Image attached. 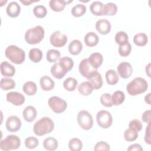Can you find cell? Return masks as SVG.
I'll return each instance as SVG.
<instances>
[{
	"label": "cell",
	"instance_id": "obj_43",
	"mask_svg": "<svg viewBox=\"0 0 151 151\" xmlns=\"http://www.w3.org/2000/svg\"><path fill=\"white\" fill-rule=\"evenodd\" d=\"M24 143L27 148L29 149H33L38 146L39 144V141L36 137L30 136L25 139Z\"/></svg>",
	"mask_w": 151,
	"mask_h": 151
},
{
	"label": "cell",
	"instance_id": "obj_27",
	"mask_svg": "<svg viewBox=\"0 0 151 151\" xmlns=\"http://www.w3.org/2000/svg\"><path fill=\"white\" fill-rule=\"evenodd\" d=\"M22 90L28 96H34L37 90V85L32 81H27L22 86Z\"/></svg>",
	"mask_w": 151,
	"mask_h": 151
},
{
	"label": "cell",
	"instance_id": "obj_25",
	"mask_svg": "<svg viewBox=\"0 0 151 151\" xmlns=\"http://www.w3.org/2000/svg\"><path fill=\"white\" fill-rule=\"evenodd\" d=\"M58 145V141L56 139L52 137H47L43 141V147L47 150H55L57 149Z\"/></svg>",
	"mask_w": 151,
	"mask_h": 151
},
{
	"label": "cell",
	"instance_id": "obj_16",
	"mask_svg": "<svg viewBox=\"0 0 151 151\" xmlns=\"http://www.w3.org/2000/svg\"><path fill=\"white\" fill-rule=\"evenodd\" d=\"M1 73L5 77H13L15 73V67L7 61H2L1 63Z\"/></svg>",
	"mask_w": 151,
	"mask_h": 151
},
{
	"label": "cell",
	"instance_id": "obj_32",
	"mask_svg": "<svg viewBox=\"0 0 151 151\" xmlns=\"http://www.w3.org/2000/svg\"><path fill=\"white\" fill-rule=\"evenodd\" d=\"M111 100L113 105L116 106L120 105L125 100L124 93L120 90L116 91L111 96Z\"/></svg>",
	"mask_w": 151,
	"mask_h": 151
},
{
	"label": "cell",
	"instance_id": "obj_15",
	"mask_svg": "<svg viewBox=\"0 0 151 151\" xmlns=\"http://www.w3.org/2000/svg\"><path fill=\"white\" fill-rule=\"evenodd\" d=\"M111 24L106 19H99L96 22V28L97 31L102 35H106L111 31Z\"/></svg>",
	"mask_w": 151,
	"mask_h": 151
},
{
	"label": "cell",
	"instance_id": "obj_17",
	"mask_svg": "<svg viewBox=\"0 0 151 151\" xmlns=\"http://www.w3.org/2000/svg\"><path fill=\"white\" fill-rule=\"evenodd\" d=\"M21 12V6L15 1H12L9 2L6 8V14L12 18H15L18 17Z\"/></svg>",
	"mask_w": 151,
	"mask_h": 151
},
{
	"label": "cell",
	"instance_id": "obj_20",
	"mask_svg": "<svg viewBox=\"0 0 151 151\" xmlns=\"http://www.w3.org/2000/svg\"><path fill=\"white\" fill-rule=\"evenodd\" d=\"M40 84L41 89L44 91H50L55 86L53 80L47 76H44L40 78Z\"/></svg>",
	"mask_w": 151,
	"mask_h": 151
},
{
	"label": "cell",
	"instance_id": "obj_5",
	"mask_svg": "<svg viewBox=\"0 0 151 151\" xmlns=\"http://www.w3.org/2000/svg\"><path fill=\"white\" fill-rule=\"evenodd\" d=\"M21 139L17 135H8L0 142V149L2 150L8 151L16 150L20 147Z\"/></svg>",
	"mask_w": 151,
	"mask_h": 151
},
{
	"label": "cell",
	"instance_id": "obj_42",
	"mask_svg": "<svg viewBox=\"0 0 151 151\" xmlns=\"http://www.w3.org/2000/svg\"><path fill=\"white\" fill-rule=\"evenodd\" d=\"M60 57V52L55 49L49 50L46 53V58L50 63L56 62Z\"/></svg>",
	"mask_w": 151,
	"mask_h": 151
},
{
	"label": "cell",
	"instance_id": "obj_41",
	"mask_svg": "<svg viewBox=\"0 0 151 151\" xmlns=\"http://www.w3.org/2000/svg\"><path fill=\"white\" fill-rule=\"evenodd\" d=\"M32 12L36 17L38 18H42L46 16L47 14V9L45 6L42 5H38L34 7Z\"/></svg>",
	"mask_w": 151,
	"mask_h": 151
},
{
	"label": "cell",
	"instance_id": "obj_46",
	"mask_svg": "<svg viewBox=\"0 0 151 151\" xmlns=\"http://www.w3.org/2000/svg\"><path fill=\"white\" fill-rule=\"evenodd\" d=\"M129 127L132 128L137 132L140 131L143 128L142 122L138 119H133L129 123Z\"/></svg>",
	"mask_w": 151,
	"mask_h": 151
},
{
	"label": "cell",
	"instance_id": "obj_36",
	"mask_svg": "<svg viewBox=\"0 0 151 151\" xmlns=\"http://www.w3.org/2000/svg\"><path fill=\"white\" fill-rule=\"evenodd\" d=\"M86 12V6L82 4H78L74 6L71 11V14L75 17L83 16Z\"/></svg>",
	"mask_w": 151,
	"mask_h": 151
},
{
	"label": "cell",
	"instance_id": "obj_9",
	"mask_svg": "<svg viewBox=\"0 0 151 151\" xmlns=\"http://www.w3.org/2000/svg\"><path fill=\"white\" fill-rule=\"evenodd\" d=\"M50 41L52 45L55 47H62L67 42V37L60 31L54 32L50 36Z\"/></svg>",
	"mask_w": 151,
	"mask_h": 151
},
{
	"label": "cell",
	"instance_id": "obj_2",
	"mask_svg": "<svg viewBox=\"0 0 151 151\" xmlns=\"http://www.w3.org/2000/svg\"><path fill=\"white\" fill-rule=\"evenodd\" d=\"M148 88L147 81L142 77H136L126 86V90L131 96H136L145 93Z\"/></svg>",
	"mask_w": 151,
	"mask_h": 151
},
{
	"label": "cell",
	"instance_id": "obj_14",
	"mask_svg": "<svg viewBox=\"0 0 151 151\" xmlns=\"http://www.w3.org/2000/svg\"><path fill=\"white\" fill-rule=\"evenodd\" d=\"M87 78L88 81L91 84L93 89L97 90L103 86V79L101 75L97 71L91 74Z\"/></svg>",
	"mask_w": 151,
	"mask_h": 151
},
{
	"label": "cell",
	"instance_id": "obj_12",
	"mask_svg": "<svg viewBox=\"0 0 151 151\" xmlns=\"http://www.w3.org/2000/svg\"><path fill=\"white\" fill-rule=\"evenodd\" d=\"M6 98L8 102H10L17 106L22 105L25 101L24 96L21 93L17 91H10L8 93Z\"/></svg>",
	"mask_w": 151,
	"mask_h": 151
},
{
	"label": "cell",
	"instance_id": "obj_40",
	"mask_svg": "<svg viewBox=\"0 0 151 151\" xmlns=\"http://www.w3.org/2000/svg\"><path fill=\"white\" fill-rule=\"evenodd\" d=\"M115 41L119 45H124L129 42V37L124 31H119L115 35Z\"/></svg>",
	"mask_w": 151,
	"mask_h": 151
},
{
	"label": "cell",
	"instance_id": "obj_47",
	"mask_svg": "<svg viewBox=\"0 0 151 151\" xmlns=\"http://www.w3.org/2000/svg\"><path fill=\"white\" fill-rule=\"evenodd\" d=\"M94 150H110V145L106 142L104 141H100L97 142L94 147Z\"/></svg>",
	"mask_w": 151,
	"mask_h": 151
},
{
	"label": "cell",
	"instance_id": "obj_10",
	"mask_svg": "<svg viewBox=\"0 0 151 151\" xmlns=\"http://www.w3.org/2000/svg\"><path fill=\"white\" fill-rule=\"evenodd\" d=\"M22 125L20 119L15 115L8 117L6 120L5 127L7 130L11 132H15L21 129Z\"/></svg>",
	"mask_w": 151,
	"mask_h": 151
},
{
	"label": "cell",
	"instance_id": "obj_19",
	"mask_svg": "<svg viewBox=\"0 0 151 151\" xmlns=\"http://www.w3.org/2000/svg\"><path fill=\"white\" fill-rule=\"evenodd\" d=\"M72 1H64V0H51L49 2V5L51 9L55 12H60L64 10L65 5Z\"/></svg>",
	"mask_w": 151,
	"mask_h": 151
},
{
	"label": "cell",
	"instance_id": "obj_13",
	"mask_svg": "<svg viewBox=\"0 0 151 151\" xmlns=\"http://www.w3.org/2000/svg\"><path fill=\"white\" fill-rule=\"evenodd\" d=\"M119 75L123 78H127L133 73V68L128 62H122L117 67Z\"/></svg>",
	"mask_w": 151,
	"mask_h": 151
},
{
	"label": "cell",
	"instance_id": "obj_50",
	"mask_svg": "<svg viewBox=\"0 0 151 151\" xmlns=\"http://www.w3.org/2000/svg\"><path fill=\"white\" fill-rule=\"evenodd\" d=\"M143 150V147L140 146V145L137 143H134L129 146L127 148V150H135V151H142Z\"/></svg>",
	"mask_w": 151,
	"mask_h": 151
},
{
	"label": "cell",
	"instance_id": "obj_52",
	"mask_svg": "<svg viewBox=\"0 0 151 151\" xmlns=\"http://www.w3.org/2000/svg\"><path fill=\"white\" fill-rule=\"evenodd\" d=\"M150 95L151 94L149 93H148L146 96H145V101L146 103H147L149 105L151 104V102H150Z\"/></svg>",
	"mask_w": 151,
	"mask_h": 151
},
{
	"label": "cell",
	"instance_id": "obj_51",
	"mask_svg": "<svg viewBox=\"0 0 151 151\" xmlns=\"http://www.w3.org/2000/svg\"><path fill=\"white\" fill-rule=\"evenodd\" d=\"M39 1H27V0H21L20 2L23 4L24 5H31L32 3L35 2H37Z\"/></svg>",
	"mask_w": 151,
	"mask_h": 151
},
{
	"label": "cell",
	"instance_id": "obj_45",
	"mask_svg": "<svg viewBox=\"0 0 151 151\" xmlns=\"http://www.w3.org/2000/svg\"><path fill=\"white\" fill-rule=\"evenodd\" d=\"M131 50L132 46L129 42L124 45H119V53L122 57H127L129 55L131 52Z\"/></svg>",
	"mask_w": 151,
	"mask_h": 151
},
{
	"label": "cell",
	"instance_id": "obj_4",
	"mask_svg": "<svg viewBox=\"0 0 151 151\" xmlns=\"http://www.w3.org/2000/svg\"><path fill=\"white\" fill-rule=\"evenodd\" d=\"M45 31L42 27L37 25L28 29L24 35L25 41L29 44H37L40 43L44 38Z\"/></svg>",
	"mask_w": 151,
	"mask_h": 151
},
{
	"label": "cell",
	"instance_id": "obj_11",
	"mask_svg": "<svg viewBox=\"0 0 151 151\" xmlns=\"http://www.w3.org/2000/svg\"><path fill=\"white\" fill-rule=\"evenodd\" d=\"M78 70L82 76L88 78L91 74L97 71V69L94 68L90 64L88 58H84L80 61L78 66Z\"/></svg>",
	"mask_w": 151,
	"mask_h": 151
},
{
	"label": "cell",
	"instance_id": "obj_3",
	"mask_svg": "<svg viewBox=\"0 0 151 151\" xmlns=\"http://www.w3.org/2000/svg\"><path fill=\"white\" fill-rule=\"evenodd\" d=\"M5 55L12 63L16 64H22L25 59V51L22 48L14 45H9L6 48Z\"/></svg>",
	"mask_w": 151,
	"mask_h": 151
},
{
	"label": "cell",
	"instance_id": "obj_7",
	"mask_svg": "<svg viewBox=\"0 0 151 151\" xmlns=\"http://www.w3.org/2000/svg\"><path fill=\"white\" fill-rule=\"evenodd\" d=\"M48 104L51 109L57 114L64 112L67 107L66 101L58 96L51 97L48 99Z\"/></svg>",
	"mask_w": 151,
	"mask_h": 151
},
{
	"label": "cell",
	"instance_id": "obj_35",
	"mask_svg": "<svg viewBox=\"0 0 151 151\" xmlns=\"http://www.w3.org/2000/svg\"><path fill=\"white\" fill-rule=\"evenodd\" d=\"M77 80L73 77H68L63 82L64 88L68 91H74L77 87Z\"/></svg>",
	"mask_w": 151,
	"mask_h": 151
},
{
	"label": "cell",
	"instance_id": "obj_37",
	"mask_svg": "<svg viewBox=\"0 0 151 151\" xmlns=\"http://www.w3.org/2000/svg\"><path fill=\"white\" fill-rule=\"evenodd\" d=\"M0 87L4 90H9L15 87V82L12 78H2L0 82Z\"/></svg>",
	"mask_w": 151,
	"mask_h": 151
},
{
	"label": "cell",
	"instance_id": "obj_24",
	"mask_svg": "<svg viewBox=\"0 0 151 151\" xmlns=\"http://www.w3.org/2000/svg\"><path fill=\"white\" fill-rule=\"evenodd\" d=\"M83 49V44L78 40H73L68 45V51L72 55L79 54Z\"/></svg>",
	"mask_w": 151,
	"mask_h": 151
},
{
	"label": "cell",
	"instance_id": "obj_1",
	"mask_svg": "<svg viewBox=\"0 0 151 151\" xmlns=\"http://www.w3.org/2000/svg\"><path fill=\"white\" fill-rule=\"evenodd\" d=\"M54 129V123L49 117H43L37 120L34 125V133L38 136L51 133Z\"/></svg>",
	"mask_w": 151,
	"mask_h": 151
},
{
	"label": "cell",
	"instance_id": "obj_33",
	"mask_svg": "<svg viewBox=\"0 0 151 151\" xmlns=\"http://www.w3.org/2000/svg\"><path fill=\"white\" fill-rule=\"evenodd\" d=\"M58 63L67 72L70 71L74 65V61L73 59L68 57H64L59 58Z\"/></svg>",
	"mask_w": 151,
	"mask_h": 151
},
{
	"label": "cell",
	"instance_id": "obj_28",
	"mask_svg": "<svg viewBox=\"0 0 151 151\" xmlns=\"http://www.w3.org/2000/svg\"><path fill=\"white\" fill-rule=\"evenodd\" d=\"M93 90V88L88 81L82 82L78 86V91L83 96H89Z\"/></svg>",
	"mask_w": 151,
	"mask_h": 151
},
{
	"label": "cell",
	"instance_id": "obj_26",
	"mask_svg": "<svg viewBox=\"0 0 151 151\" xmlns=\"http://www.w3.org/2000/svg\"><path fill=\"white\" fill-rule=\"evenodd\" d=\"M117 11V5L113 2H109L103 5L102 14L103 15H114Z\"/></svg>",
	"mask_w": 151,
	"mask_h": 151
},
{
	"label": "cell",
	"instance_id": "obj_29",
	"mask_svg": "<svg viewBox=\"0 0 151 151\" xmlns=\"http://www.w3.org/2000/svg\"><path fill=\"white\" fill-rule=\"evenodd\" d=\"M119 76L114 70H109L106 73V80L109 85H115L119 81Z\"/></svg>",
	"mask_w": 151,
	"mask_h": 151
},
{
	"label": "cell",
	"instance_id": "obj_34",
	"mask_svg": "<svg viewBox=\"0 0 151 151\" xmlns=\"http://www.w3.org/2000/svg\"><path fill=\"white\" fill-rule=\"evenodd\" d=\"M103 4L100 1H94L90 5V9L91 12L96 16L103 15L102 9H103Z\"/></svg>",
	"mask_w": 151,
	"mask_h": 151
},
{
	"label": "cell",
	"instance_id": "obj_38",
	"mask_svg": "<svg viewBox=\"0 0 151 151\" xmlns=\"http://www.w3.org/2000/svg\"><path fill=\"white\" fill-rule=\"evenodd\" d=\"M68 147L71 151H80L83 148L82 142L78 138H72L69 141Z\"/></svg>",
	"mask_w": 151,
	"mask_h": 151
},
{
	"label": "cell",
	"instance_id": "obj_18",
	"mask_svg": "<svg viewBox=\"0 0 151 151\" xmlns=\"http://www.w3.org/2000/svg\"><path fill=\"white\" fill-rule=\"evenodd\" d=\"M37 112L32 106H27L23 110L22 116L24 120L28 122H31L34 120L37 117Z\"/></svg>",
	"mask_w": 151,
	"mask_h": 151
},
{
	"label": "cell",
	"instance_id": "obj_53",
	"mask_svg": "<svg viewBox=\"0 0 151 151\" xmlns=\"http://www.w3.org/2000/svg\"><path fill=\"white\" fill-rule=\"evenodd\" d=\"M150 63H149L145 68L146 70V73L147 74V76L150 77Z\"/></svg>",
	"mask_w": 151,
	"mask_h": 151
},
{
	"label": "cell",
	"instance_id": "obj_8",
	"mask_svg": "<svg viewBox=\"0 0 151 151\" xmlns=\"http://www.w3.org/2000/svg\"><path fill=\"white\" fill-rule=\"evenodd\" d=\"M96 120L98 125L103 129H107L112 124L113 118L110 112L101 110L97 113Z\"/></svg>",
	"mask_w": 151,
	"mask_h": 151
},
{
	"label": "cell",
	"instance_id": "obj_6",
	"mask_svg": "<svg viewBox=\"0 0 151 151\" xmlns=\"http://www.w3.org/2000/svg\"><path fill=\"white\" fill-rule=\"evenodd\" d=\"M77 122L83 129L88 130L93 125V117L87 110H81L77 114Z\"/></svg>",
	"mask_w": 151,
	"mask_h": 151
},
{
	"label": "cell",
	"instance_id": "obj_31",
	"mask_svg": "<svg viewBox=\"0 0 151 151\" xmlns=\"http://www.w3.org/2000/svg\"><path fill=\"white\" fill-rule=\"evenodd\" d=\"M134 43L139 47H143L147 44L148 42V38L146 34L143 32H139L134 35L133 37Z\"/></svg>",
	"mask_w": 151,
	"mask_h": 151
},
{
	"label": "cell",
	"instance_id": "obj_21",
	"mask_svg": "<svg viewBox=\"0 0 151 151\" xmlns=\"http://www.w3.org/2000/svg\"><path fill=\"white\" fill-rule=\"evenodd\" d=\"M90 64L96 69L99 68L103 63V57L101 54L99 52L92 53L88 58Z\"/></svg>",
	"mask_w": 151,
	"mask_h": 151
},
{
	"label": "cell",
	"instance_id": "obj_48",
	"mask_svg": "<svg viewBox=\"0 0 151 151\" xmlns=\"http://www.w3.org/2000/svg\"><path fill=\"white\" fill-rule=\"evenodd\" d=\"M145 141L148 145H150L151 139H150V123H149L146 130H145V134L144 137Z\"/></svg>",
	"mask_w": 151,
	"mask_h": 151
},
{
	"label": "cell",
	"instance_id": "obj_39",
	"mask_svg": "<svg viewBox=\"0 0 151 151\" xmlns=\"http://www.w3.org/2000/svg\"><path fill=\"white\" fill-rule=\"evenodd\" d=\"M138 137V132L132 129L129 128L124 132V139L127 142H133L136 140Z\"/></svg>",
	"mask_w": 151,
	"mask_h": 151
},
{
	"label": "cell",
	"instance_id": "obj_44",
	"mask_svg": "<svg viewBox=\"0 0 151 151\" xmlns=\"http://www.w3.org/2000/svg\"><path fill=\"white\" fill-rule=\"evenodd\" d=\"M100 101L101 104L107 107H110L113 104L111 100V96L109 93H104L103 94L100 98Z\"/></svg>",
	"mask_w": 151,
	"mask_h": 151
},
{
	"label": "cell",
	"instance_id": "obj_23",
	"mask_svg": "<svg viewBox=\"0 0 151 151\" xmlns=\"http://www.w3.org/2000/svg\"><path fill=\"white\" fill-rule=\"evenodd\" d=\"M84 41L87 46L92 47L96 45L99 43V38L95 32H89L84 36Z\"/></svg>",
	"mask_w": 151,
	"mask_h": 151
},
{
	"label": "cell",
	"instance_id": "obj_30",
	"mask_svg": "<svg viewBox=\"0 0 151 151\" xmlns=\"http://www.w3.org/2000/svg\"><path fill=\"white\" fill-rule=\"evenodd\" d=\"M42 51L37 48H31L29 51V58L34 63L40 62L42 58Z\"/></svg>",
	"mask_w": 151,
	"mask_h": 151
},
{
	"label": "cell",
	"instance_id": "obj_22",
	"mask_svg": "<svg viewBox=\"0 0 151 151\" xmlns=\"http://www.w3.org/2000/svg\"><path fill=\"white\" fill-rule=\"evenodd\" d=\"M51 74L57 79H61L63 78L67 73V71L65 70L58 63H54L51 67Z\"/></svg>",
	"mask_w": 151,
	"mask_h": 151
},
{
	"label": "cell",
	"instance_id": "obj_49",
	"mask_svg": "<svg viewBox=\"0 0 151 151\" xmlns=\"http://www.w3.org/2000/svg\"><path fill=\"white\" fill-rule=\"evenodd\" d=\"M150 116H151L150 110H147L145 111L142 115V121L146 123H150Z\"/></svg>",
	"mask_w": 151,
	"mask_h": 151
}]
</instances>
